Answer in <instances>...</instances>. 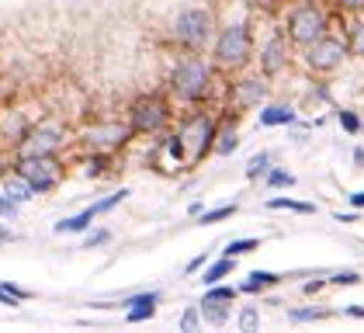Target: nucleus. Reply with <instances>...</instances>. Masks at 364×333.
Segmentation results:
<instances>
[{
    "label": "nucleus",
    "instance_id": "nucleus-1",
    "mask_svg": "<svg viewBox=\"0 0 364 333\" xmlns=\"http://www.w3.org/2000/svg\"><path fill=\"white\" fill-rule=\"evenodd\" d=\"M170 94L184 105H201L212 94V66L198 53H188L184 59H177L167 73Z\"/></svg>",
    "mask_w": 364,
    "mask_h": 333
},
{
    "label": "nucleus",
    "instance_id": "nucleus-2",
    "mask_svg": "<svg viewBox=\"0 0 364 333\" xmlns=\"http://www.w3.org/2000/svg\"><path fill=\"white\" fill-rule=\"evenodd\" d=\"M253 59V31L247 21H225L212 38V63L219 70H243Z\"/></svg>",
    "mask_w": 364,
    "mask_h": 333
},
{
    "label": "nucleus",
    "instance_id": "nucleus-3",
    "mask_svg": "<svg viewBox=\"0 0 364 333\" xmlns=\"http://www.w3.org/2000/svg\"><path fill=\"white\" fill-rule=\"evenodd\" d=\"M215 14L208 7H184L173 21H170V38L184 49V53H201L212 38H215Z\"/></svg>",
    "mask_w": 364,
    "mask_h": 333
},
{
    "label": "nucleus",
    "instance_id": "nucleus-4",
    "mask_svg": "<svg viewBox=\"0 0 364 333\" xmlns=\"http://www.w3.org/2000/svg\"><path fill=\"white\" fill-rule=\"evenodd\" d=\"M177 136L188 149V166H198L208 153H215V136H219V122L208 111H195L191 118L181 122Z\"/></svg>",
    "mask_w": 364,
    "mask_h": 333
},
{
    "label": "nucleus",
    "instance_id": "nucleus-5",
    "mask_svg": "<svg viewBox=\"0 0 364 333\" xmlns=\"http://www.w3.org/2000/svg\"><path fill=\"white\" fill-rule=\"evenodd\" d=\"M326 11L319 7V4H312V0H302V4H295L291 11H288V18H284V35H288V42H295V46H312L316 38H323L326 35Z\"/></svg>",
    "mask_w": 364,
    "mask_h": 333
},
{
    "label": "nucleus",
    "instance_id": "nucleus-6",
    "mask_svg": "<svg viewBox=\"0 0 364 333\" xmlns=\"http://www.w3.org/2000/svg\"><path fill=\"white\" fill-rule=\"evenodd\" d=\"M170 122V105L160 94H142L139 101L129 108V125L136 136H156Z\"/></svg>",
    "mask_w": 364,
    "mask_h": 333
},
{
    "label": "nucleus",
    "instance_id": "nucleus-7",
    "mask_svg": "<svg viewBox=\"0 0 364 333\" xmlns=\"http://www.w3.org/2000/svg\"><path fill=\"white\" fill-rule=\"evenodd\" d=\"M347 56H350L347 38L323 35V38H316L312 46H306V66L312 73H333V70H340V63H343Z\"/></svg>",
    "mask_w": 364,
    "mask_h": 333
},
{
    "label": "nucleus",
    "instance_id": "nucleus-8",
    "mask_svg": "<svg viewBox=\"0 0 364 333\" xmlns=\"http://www.w3.org/2000/svg\"><path fill=\"white\" fill-rule=\"evenodd\" d=\"M18 174L25 177L31 184V191L35 194H49L53 188L59 184V177H63V170L53 157H35V160H21L18 164Z\"/></svg>",
    "mask_w": 364,
    "mask_h": 333
},
{
    "label": "nucleus",
    "instance_id": "nucleus-9",
    "mask_svg": "<svg viewBox=\"0 0 364 333\" xmlns=\"http://www.w3.org/2000/svg\"><path fill=\"white\" fill-rule=\"evenodd\" d=\"M59 146H63V129H56V125H42V129H31L28 136L21 139V160H35V157H53Z\"/></svg>",
    "mask_w": 364,
    "mask_h": 333
},
{
    "label": "nucleus",
    "instance_id": "nucleus-10",
    "mask_svg": "<svg viewBox=\"0 0 364 333\" xmlns=\"http://www.w3.org/2000/svg\"><path fill=\"white\" fill-rule=\"evenodd\" d=\"M232 108L236 111H253L267 101V77H243V80L232 83Z\"/></svg>",
    "mask_w": 364,
    "mask_h": 333
},
{
    "label": "nucleus",
    "instance_id": "nucleus-11",
    "mask_svg": "<svg viewBox=\"0 0 364 333\" xmlns=\"http://www.w3.org/2000/svg\"><path fill=\"white\" fill-rule=\"evenodd\" d=\"M260 73L271 80V77H278L281 70L288 66V35L284 31H274L264 46H260Z\"/></svg>",
    "mask_w": 364,
    "mask_h": 333
},
{
    "label": "nucleus",
    "instance_id": "nucleus-12",
    "mask_svg": "<svg viewBox=\"0 0 364 333\" xmlns=\"http://www.w3.org/2000/svg\"><path fill=\"white\" fill-rule=\"evenodd\" d=\"M132 136H136V132H132V125H122V122H105V125H94V129L87 132V142H90L94 149L108 153V149H114V146H125Z\"/></svg>",
    "mask_w": 364,
    "mask_h": 333
},
{
    "label": "nucleus",
    "instance_id": "nucleus-13",
    "mask_svg": "<svg viewBox=\"0 0 364 333\" xmlns=\"http://www.w3.org/2000/svg\"><path fill=\"white\" fill-rule=\"evenodd\" d=\"M122 305H125V323H146V319L156 316L160 292H139V295H129Z\"/></svg>",
    "mask_w": 364,
    "mask_h": 333
},
{
    "label": "nucleus",
    "instance_id": "nucleus-14",
    "mask_svg": "<svg viewBox=\"0 0 364 333\" xmlns=\"http://www.w3.org/2000/svg\"><path fill=\"white\" fill-rule=\"evenodd\" d=\"M257 122H260L264 129L291 125V122H295V108H291V105H260V111H257Z\"/></svg>",
    "mask_w": 364,
    "mask_h": 333
},
{
    "label": "nucleus",
    "instance_id": "nucleus-15",
    "mask_svg": "<svg viewBox=\"0 0 364 333\" xmlns=\"http://www.w3.org/2000/svg\"><path fill=\"white\" fill-rule=\"evenodd\" d=\"M236 146H240L236 118H232V115H225L223 129H219V136H215V157H232V153H236Z\"/></svg>",
    "mask_w": 364,
    "mask_h": 333
},
{
    "label": "nucleus",
    "instance_id": "nucleus-16",
    "mask_svg": "<svg viewBox=\"0 0 364 333\" xmlns=\"http://www.w3.org/2000/svg\"><path fill=\"white\" fill-rule=\"evenodd\" d=\"M232 271H236V257H219V260H208V264H205V275H201V281H205V288H208V285H219V281H223V278H229L232 275Z\"/></svg>",
    "mask_w": 364,
    "mask_h": 333
},
{
    "label": "nucleus",
    "instance_id": "nucleus-17",
    "mask_svg": "<svg viewBox=\"0 0 364 333\" xmlns=\"http://www.w3.org/2000/svg\"><path fill=\"white\" fill-rule=\"evenodd\" d=\"M278 281H281V275H274V271H250V278L240 285V292L257 295V292H267V288H274Z\"/></svg>",
    "mask_w": 364,
    "mask_h": 333
},
{
    "label": "nucleus",
    "instance_id": "nucleus-18",
    "mask_svg": "<svg viewBox=\"0 0 364 333\" xmlns=\"http://www.w3.org/2000/svg\"><path fill=\"white\" fill-rule=\"evenodd\" d=\"M94 219H97V216H94V208L87 205L84 212H77V216H70V219L56 222V226H53V233H59V236H63V233H87V226H90Z\"/></svg>",
    "mask_w": 364,
    "mask_h": 333
},
{
    "label": "nucleus",
    "instance_id": "nucleus-19",
    "mask_svg": "<svg viewBox=\"0 0 364 333\" xmlns=\"http://www.w3.org/2000/svg\"><path fill=\"white\" fill-rule=\"evenodd\" d=\"M198 309H201V319H205V323H212V327H225V323H229V316H232V312H229V305L212 302V299H201Z\"/></svg>",
    "mask_w": 364,
    "mask_h": 333
},
{
    "label": "nucleus",
    "instance_id": "nucleus-20",
    "mask_svg": "<svg viewBox=\"0 0 364 333\" xmlns=\"http://www.w3.org/2000/svg\"><path fill=\"white\" fill-rule=\"evenodd\" d=\"M267 208H274V212H302V216H312V212H316V205L295 201V198H267Z\"/></svg>",
    "mask_w": 364,
    "mask_h": 333
},
{
    "label": "nucleus",
    "instance_id": "nucleus-21",
    "mask_svg": "<svg viewBox=\"0 0 364 333\" xmlns=\"http://www.w3.org/2000/svg\"><path fill=\"white\" fill-rule=\"evenodd\" d=\"M240 212V205L232 201V205H219V208H205L201 216H198V222L201 226H215V222H223V219H232Z\"/></svg>",
    "mask_w": 364,
    "mask_h": 333
},
{
    "label": "nucleus",
    "instance_id": "nucleus-22",
    "mask_svg": "<svg viewBox=\"0 0 364 333\" xmlns=\"http://www.w3.org/2000/svg\"><path fill=\"white\" fill-rule=\"evenodd\" d=\"M267 170H271V153H267V149H260L257 157H250V160H247V181L264 177Z\"/></svg>",
    "mask_w": 364,
    "mask_h": 333
},
{
    "label": "nucleus",
    "instance_id": "nucleus-23",
    "mask_svg": "<svg viewBox=\"0 0 364 333\" xmlns=\"http://www.w3.org/2000/svg\"><path fill=\"white\" fill-rule=\"evenodd\" d=\"M236 295H240V288H232V285H208L205 288V299H212V302H236Z\"/></svg>",
    "mask_w": 364,
    "mask_h": 333
},
{
    "label": "nucleus",
    "instance_id": "nucleus-24",
    "mask_svg": "<svg viewBox=\"0 0 364 333\" xmlns=\"http://www.w3.org/2000/svg\"><path fill=\"white\" fill-rule=\"evenodd\" d=\"M129 188H118V191H112L108 194V198H101V201H94V205H90V208H94V216H105V212H112L114 205H122V201H125V198H129Z\"/></svg>",
    "mask_w": 364,
    "mask_h": 333
},
{
    "label": "nucleus",
    "instance_id": "nucleus-25",
    "mask_svg": "<svg viewBox=\"0 0 364 333\" xmlns=\"http://www.w3.org/2000/svg\"><path fill=\"white\" fill-rule=\"evenodd\" d=\"M4 191L11 194V198H14L18 205H25L31 194H35V191H31V184L25 181V177H21V174H18V181H7V184H4Z\"/></svg>",
    "mask_w": 364,
    "mask_h": 333
},
{
    "label": "nucleus",
    "instance_id": "nucleus-26",
    "mask_svg": "<svg viewBox=\"0 0 364 333\" xmlns=\"http://www.w3.org/2000/svg\"><path fill=\"white\" fill-rule=\"evenodd\" d=\"M326 316V309H288V323H319Z\"/></svg>",
    "mask_w": 364,
    "mask_h": 333
},
{
    "label": "nucleus",
    "instance_id": "nucleus-27",
    "mask_svg": "<svg viewBox=\"0 0 364 333\" xmlns=\"http://www.w3.org/2000/svg\"><path fill=\"white\" fill-rule=\"evenodd\" d=\"M264 184H267V188H291V184H295V174L274 166V170H267V174H264Z\"/></svg>",
    "mask_w": 364,
    "mask_h": 333
},
{
    "label": "nucleus",
    "instance_id": "nucleus-28",
    "mask_svg": "<svg viewBox=\"0 0 364 333\" xmlns=\"http://www.w3.org/2000/svg\"><path fill=\"white\" fill-rule=\"evenodd\" d=\"M260 247V240L257 236H243V240H229L225 243V257H243V253H250V250Z\"/></svg>",
    "mask_w": 364,
    "mask_h": 333
},
{
    "label": "nucleus",
    "instance_id": "nucleus-29",
    "mask_svg": "<svg viewBox=\"0 0 364 333\" xmlns=\"http://www.w3.org/2000/svg\"><path fill=\"white\" fill-rule=\"evenodd\" d=\"M347 49H350V56L364 59V21H354V25H350V35H347Z\"/></svg>",
    "mask_w": 364,
    "mask_h": 333
},
{
    "label": "nucleus",
    "instance_id": "nucleus-30",
    "mask_svg": "<svg viewBox=\"0 0 364 333\" xmlns=\"http://www.w3.org/2000/svg\"><path fill=\"white\" fill-rule=\"evenodd\" d=\"M236 327H240V330H243V333L257 330V327H260V312H257L253 305H247V309L240 312V319H236Z\"/></svg>",
    "mask_w": 364,
    "mask_h": 333
},
{
    "label": "nucleus",
    "instance_id": "nucleus-31",
    "mask_svg": "<svg viewBox=\"0 0 364 333\" xmlns=\"http://www.w3.org/2000/svg\"><path fill=\"white\" fill-rule=\"evenodd\" d=\"M340 125H343V132H350V136H358L361 132V118H358V111H350V108H343L340 115Z\"/></svg>",
    "mask_w": 364,
    "mask_h": 333
},
{
    "label": "nucleus",
    "instance_id": "nucleus-32",
    "mask_svg": "<svg viewBox=\"0 0 364 333\" xmlns=\"http://www.w3.org/2000/svg\"><path fill=\"white\" fill-rule=\"evenodd\" d=\"M330 285H361V271H354V268L333 271V275H330Z\"/></svg>",
    "mask_w": 364,
    "mask_h": 333
},
{
    "label": "nucleus",
    "instance_id": "nucleus-33",
    "mask_svg": "<svg viewBox=\"0 0 364 333\" xmlns=\"http://www.w3.org/2000/svg\"><path fill=\"white\" fill-rule=\"evenodd\" d=\"M205 319H201V309H188L184 316H181V330L184 333H191V330H198Z\"/></svg>",
    "mask_w": 364,
    "mask_h": 333
},
{
    "label": "nucleus",
    "instance_id": "nucleus-34",
    "mask_svg": "<svg viewBox=\"0 0 364 333\" xmlns=\"http://www.w3.org/2000/svg\"><path fill=\"white\" fill-rule=\"evenodd\" d=\"M14 216H18V201L4 191L0 194V219H14Z\"/></svg>",
    "mask_w": 364,
    "mask_h": 333
},
{
    "label": "nucleus",
    "instance_id": "nucleus-35",
    "mask_svg": "<svg viewBox=\"0 0 364 333\" xmlns=\"http://www.w3.org/2000/svg\"><path fill=\"white\" fill-rule=\"evenodd\" d=\"M205 264H208V253H198L188 260V268H184V275H198V271H205Z\"/></svg>",
    "mask_w": 364,
    "mask_h": 333
},
{
    "label": "nucleus",
    "instance_id": "nucleus-36",
    "mask_svg": "<svg viewBox=\"0 0 364 333\" xmlns=\"http://www.w3.org/2000/svg\"><path fill=\"white\" fill-rule=\"evenodd\" d=\"M108 240H112V233H108V229H97V233H90V236H87V250L101 247V243H108Z\"/></svg>",
    "mask_w": 364,
    "mask_h": 333
},
{
    "label": "nucleus",
    "instance_id": "nucleus-37",
    "mask_svg": "<svg viewBox=\"0 0 364 333\" xmlns=\"http://www.w3.org/2000/svg\"><path fill=\"white\" fill-rule=\"evenodd\" d=\"M105 164H108V157L97 149V157L90 160V170H87V174H90V177H101V174H105Z\"/></svg>",
    "mask_w": 364,
    "mask_h": 333
},
{
    "label": "nucleus",
    "instance_id": "nucleus-38",
    "mask_svg": "<svg viewBox=\"0 0 364 333\" xmlns=\"http://www.w3.org/2000/svg\"><path fill=\"white\" fill-rule=\"evenodd\" d=\"M340 11H350V14H361L364 11V0H333Z\"/></svg>",
    "mask_w": 364,
    "mask_h": 333
},
{
    "label": "nucleus",
    "instance_id": "nucleus-39",
    "mask_svg": "<svg viewBox=\"0 0 364 333\" xmlns=\"http://www.w3.org/2000/svg\"><path fill=\"white\" fill-rule=\"evenodd\" d=\"M326 285H330V278H316V281H306V288H302V292H306V295H316V292H323Z\"/></svg>",
    "mask_w": 364,
    "mask_h": 333
},
{
    "label": "nucleus",
    "instance_id": "nucleus-40",
    "mask_svg": "<svg viewBox=\"0 0 364 333\" xmlns=\"http://www.w3.org/2000/svg\"><path fill=\"white\" fill-rule=\"evenodd\" d=\"M343 316H354V319H364V305H343Z\"/></svg>",
    "mask_w": 364,
    "mask_h": 333
},
{
    "label": "nucleus",
    "instance_id": "nucleus-41",
    "mask_svg": "<svg viewBox=\"0 0 364 333\" xmlns=\"http://www.w3.org/2000/svg\"><path fill=\"white\" fill-rule=\"evenodd\" d=\"M0 302H4V305H18V299H14V295L4 288V281H0Z\"/></svg>",
    "mask_w": 364,
    "mask_h": 333
},
{
    "label": "nucleus",
    "instance_id": "nucleus-42",
    "mask_svg": "<svg viewBox=\"0 0 364 333\" xmlns=\"http://www.w3.org/2000/svg\"><path fill=\"white\" fill-rule=\"evenodd\" d=\"M333 219L336 222H358V212H347V216H343V212H336Z\"/></svg>",
    "mask_w": 364,
    "mask_h": 333
},
{
    "label": "nucleus",
    "instance_id": "nucleus-43",
    "mask_svg": "<svg viewBox=\"0 0 364 333\" xmlns=\"http://www.w3.org/2000/svg\"><path fill=\"white\" fill-rule=\"evenodd\" d=\"M350 205H354V208H364V191H354V194H350Z\"/></svg>",
    "mask_w": 364,
    "mask_h": 333
},
{
    "label": "nucleus",
    "instance_id": "nucleus-44",
    "mask_svg": "<svg viewBox=\"0 0 364 333\" xmlns=\"http://www.w3.org/2000/svg\"><path fill=\"white\" fill-rule=\"evenodd\" d=\"M354 164L364 166V149H358V153H354Z\"/></svg>",
    "mask_w": 364,
    "mask_h": 333
},
{
    "label": "nucleus",
    "instance_id": "nucleus-45",
    "mask_svg": "<svg viewBox=\"0 0 364 333\" xmlns=\"http://www.w3.org/2000/svg\"><path fill=\"white\" fill-rule=\"evenodd\" d=\"M264 4H278V0H264Z\"/></svg>",
    "mask_w": 364,
    "mask_h": 333
}]
</instances>
